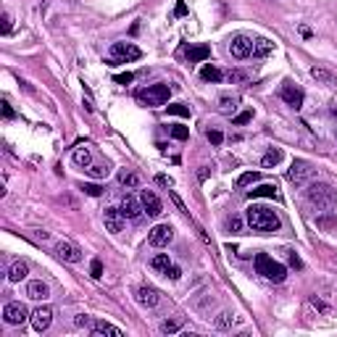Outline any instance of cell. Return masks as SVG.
I'll use <instances>...</instances> for the list:
<instances>
[{
    "mask_svg": "<svg viewBox=\"0 0 337 337\" xmlns=\"http://www.w3.org/2000/svg\"><path fill=\"white\" fill-rule=\"evenodd\" d=\"M245 219H248V224H250L255 232H277V229L282 227L280 216H277L269 206H250L248 214H245Z\"/></svg>",
    "mask_w": 337,
    "mask_h": 337,
    "instance_id": "obj_1",
    "label": "cell"
},
{
    "mask_svg": "<svg viewBox=\"0 0 337 337\" xmlns=\"http://www.w3.org/2000/svg\"><path fill=\"white\" fill-rule=\"evenodd\" d=\"M306 200L311 206H316L321 208V211H332V208H337V192L329 187V184H308V190H306Z\"/></svg>",
    "mask_w": 337,
    "mask_h": 337,
    "instance_id": "obj_2",
    "label": "cell"
},
{
    "mask_svg": "<svg viewBox=\"0 0 337 337\" xmlns=\"http://www.w3.org/2000/svg\"><path fill=\"white\" fill-rule=\"evenodd\" d=\"M255 272H258L261 277H266L269 282H285V277H287V269L280 263V261H274L269 253H255Z\"/></svg>",
    "mask_w": 337,
    "mask_h": 337,
    "instance_id": "obj_3",
    "label": "cell"
},
{
    "mask_svg": "<svg viewBox=\"0 0 337 337\" xmlns=\"http://www.w3.org/2000/svg\"><path fill=\"white\" fill-rule=\"evenodd\" d=\"M171 95V87L169 85H148L145 90L137 92V100L148 108H156V106H164Z\"/></svg>",
    "mask_w": 337,
    "mask_h": 337,
    "instance_id": "obj_4",
    "label": "cell"
},
{
    "mask_svg": "<svg viewBox=\"0 0 337 337\" xmlns=\"http://www.w3.org/2000/svg\"><path fill=\"white\" fill-rule=\"evenodd\" d=\"M316 177V169H313V164L311 161H306V158H295L293 161V166H290V171H287V179L293 182V184H306L308 179H313Z\"/></svg>",
    "mask_w": 337,
    "mask_h": 337,
    "instance_id": "obj_5",
    "label": "cell"
},
{
    "mask_svg": "<svg viewBox=\"0 0 337 337\" xmlns=\"http://www.w3.org/2000/svg\"><path fill=\"white\" fill-rule=\"evenodd\" d=\"M143 53H140V48H134L132 42H113L111 45V66H116V63H129V61H137Z\"/></svg>",
    "mask_w": 337,
    "mask_h": 337,
    "instance_id": "obj_6",
    "label": "cell"
},
{
    "mask_svg": "<svg viewBox=\"0 0 337 337\" xmlns=\"http://www.w3.org/2000/svg\"><path fill=\"white\" fill-rule=\"evenodd\" d=\"M171 240H174V227L171 224H156L148 232V242L153 248H166Z\"/></svg>",
    "mask_w": 337,
    "mask_h": 337,
    "instance_id": "obj_7",
    "label": "cell"
},
{
    "mask_svg": "<svg viewBox=\"0 0 337 337\" xmlns=\"http://www.w3.org/2000/svg\"><path fill=\"white\" fill-rule=\"evenodd\" d=\"M3 319H6V324H24L27 319H29V313H27V306L24 303H16V300H11V303H6L3 306Z\"/></svg>",
    "mask_w": 337,
    "mask_h": 337,
    "instance_id": "obj_8",
    "label": "cell"
},
{
    "mask_svg": "<svg viewBox=\"0 0 337 337\" xmlns=\"http://www.w3.org/2000/svg\"><path fill=\"white\" fill-rule=\"evenodd\" d=\"M229 53H232V58H237V61L248 58L253 53V40L245 37V34H235V37L229 40Z\"/></svg>",
    "mask_w": 337,
    "mask_h": 337,
    "instance_id": "obj_9",
    "label": "cell"
},
{
    "mask_svg": "<svg viewBox=\"0 0 337 337\" xmlns=\"http://www.w3.org/2000/svg\"><path fill=\"white\" fill-rule=\"evenodd\" d=\"M140 203H143L145 214H148L150 219H158L161 214H164V203H161V197H158L153 190H143V192H140Z\"/></svg>",
    "mask_w": 337,
    "mask_h": 337,
    "instance_id": "obj_10",
    "label": "cell"
},
{
    "mask_svg": "<svg viewBox=\"0 0 337 337\" xmlns=\"http://www.w3.org/2000/svg\"><path fill=\"white\" fill-rule=\"evenodd\" d=\"M280 98L287 103L290 108H295V111H298L300 106H303V98H306V95H303V90H300L298 85L285 82V85H282V90H280Z\"/></svg>",
    "mask_w": 337,
    "mask_h": 337,
    "instance_id": "obj_11",
    "label": "cell"
},
{
    "mask_svg": "<svg viewBox=\"0 0 337 337\" xmlns=\"http://www.w3.org/2000/svg\"><path fill=\"white\" fill-rule=\"evenodd\" d=\"M53 324V308L50 306H40L32 311V327L37 332H48Z\"/></svg>",
    "mask_w": 337,
    "mask_h": 337,
    "instance_id": "obj_12",
    "label": "cell"
},
{
    "mask_svg": "<svg viewBox=\"0 0 337 337\" xmlns=\"http://www.w3.org/2000/svg\"><path fill=\"white\" fill-rule=\"evenodd\" d=\"M55 255L61 261H66V263H79V261H82V250H79L74 242H66V240H61L55 245Z\"/></svg>",
    "mask_w": 337,
    "mask_h": 337,
    "instance_id": "obj_13",
    "label": "cell"
},
{
    "mask_svg": "<svg viewBox=\"0 0 337 337\" xmlns=\"http://www.w3.org/2000/svg\"><path fill=\"white\" fill-rule=\"evenodd\" d=\"M103 222H106V229L111 232V235H119V232L124 229V214H121V208H106Z\"/></svg>",
    "mask_w": 337,
    "mask_h": 337,
    "instance_id": "obj_14",
    "label": "cell"
},
{
    "mask_svg": "<svg viewBox=\"0 0 337 337\" xmlns=\"http://www.w3.org/2000/svg\"><path fill=\"white\" fill-rule=\"evenodd\" d=\"M158 300H161V295H158L156 287H150V285L137 287V303H140L143 308H156Z\"/></svg>",
    "mask_w": 337,
    "mask_h": 337,
    "instance_id": "obj_15",
    "label": "cell"
},
{
    "mask_svg": "<svg viewBox=\"0 0 337 337\" xmlns=\"http://www.w3.org/2000/svg\"><path fill=\"white\" fill-rule=\"evenodd\" d=\"M121 214H124V219H140V216L145 214V208H143V203L137 200L134 195H124V200H121Z\"/></svg>",
    "mask_w": 337,
    "mask_h": 337,
    "instance_id": "obj_16",
    "label": "cell"
},
{
    "mask_svg": "<svg viewBox=\"0 0 337 337\" xmlns=\"http://www.w3.org/2000/svg\"><path fill=\"white\" fill-rule=\"evenodd\" d=\"M27 298H32V300H48L50 298V287L45 285L42 280H32L27 285Z\"/></svg>",
    "mask_w": 337,
    "mask_h": 337,
    "instance_id": "obj_17",
    "label": "cell"
},
{
    "mask_svg": "<svg viewBox=\"0 0 337 337\" xmlns=\"http://www.w3.org/2000/svg\"><path fill=\"white\" fill-rule=\"evenodd\" d=\"M248 197H250V200H255V197H272V200H282V192H280L277 184H258L255 190L248 192Z\"/></svg>",
    "mask_w": 337,
    "mask_h": 337,
    "instance_id": "obj_18",
    "label": "cell"
},
{
    "mask_svg": "<svg viewBox=\"0 0 337 337\" xmlns=\"http://www.w3.org/2000/svg\"><path fill=\"white\" fill-rule=\"evenodd\" d=\"M90 332H92V337H103V334H108V337H124V332L119 327H113V324H108V321H95Z\"/></svg>",
    "mask_w": 337,
    "mask_h": 337,
    "instance_id": "obj_19",
    "label": "cell"
},
{
    "mask_svg": "<svg viewBox=\"0 0 337 337\" xmlns=\"http://www.w3.org/2000/svg\"><path fill=\"white\" fill-rule=\"evenodd\" d=\"M211 58V48L208 45H192V48H187V61L190 63H203Z\"/></svg>",
    "mask_w": 337,
    "mask_h": 337,
    "instance_id": "obj_20",
    "label": "cell"
},
{
    "mask_svg": "<svg viewBox=\"0 0 337 337\" xmlns=\"http://www.w3.org/2000/svg\"><path fill=\"white\" fill-rule=\"evenodd\" d=\"M272 50H274V42H272V40H266V37L253 40V55H255V58H266Z\"/></svg>",
    "mask_w": 337,
    "mask_h": 337,
    "instance_id": "obj_21",
    "label": "cell"
},
{
    "mask_svg": "<svg viewBox=\"0 0 337 337\" xmlns=\"http://www.w3.org/2000/svg\"><path fill=\"white\" fill-rule=\"evenodd\" d=\"M311 77L316 79L319 85H337V77L332 72H327V69H321V66H313L311 69Z\"/></svg>",
    "mask_w": 337,
    "mask_h": 337,
    "instance_id": "obj_22",
    "label": "cell"
},
{
    "mask_svg": "<svg viewBox=\"0 0 337 337\" xmlns=\"http://www.w3.org/2000/svg\"><path fill=\"white\" fill-rule=\"evenodd\" d=\"M27 274H29V266L24 261H16V263H11V269H8V280L11 282H21Z\"/></svg>",
    "mask_w": 337,
    "mask_h": 337,
    "instance_id": "obj_23",
    "label": "cell"
},
{
    "mask_svg": "<svg viewBox=\"0 0 337 337\" xmlns=\"http://www.w3.org/2000/svg\"><path fill=\"white\" fill-rule=\"evenodd\" d=\"M140 174L137 171H132V169H124V171H119V184H124V187H140Z\"/></svg>",
    "mask_w": 337,
    "mask_h": 337,
    "instance_id": "obj_24",
    "label": "cell"
},
{
    "mask_svg": "<svg viewBox=\"0 0 337 337\" xmlns=\"http://www.w3.org/2000/svg\"><path fill=\"white\" fill-rule=\"evenodd\" d=\"M316 227H321V229H337V214L334 211H321L319 216H316Z\"/></svg>",
    "mask_w": 337,
    "mask_h": 337,
    "instance_id": "obj_25",
    "label": "cell"
},
{
    "mask_svg": "<svg viewBox=\"0 0 337 337\" xmlns=\"http://www.w3.org/2000/svg\"><path fill=\"white\" fill-rule=\"evenodd\" d=\"M72 158H74V164H77L79 169H87V166H92V153H90L87 148H77Z\"/></svg>",
    "mask_w": 337,
    "mask_h": 337,
    "instance_id": "obj_26",
    "label": "cell"
},
{
    "mask_svg": "<svg viewBox=\"0 0 337 337\" xmlns=\"http://www.w3.org/2000/svg\"><path fill=\"white\" fill-rule=\"evenodd\" d=\"M200 77L206 79V82H219V79H224V74L219 72L214 63H206V66L200 69Z\"/></svg>",
    "mask_w": 337,
    "mask_h": 337,
    "instance_id": "obj_27",
    "label": "cell"
},
{
    "mask_svg": "<svg viewBox=\"0 0 337 337\" xmlns=\"http://www.w3.org/2000/svg\"><path fill=\"white\" fill-rule=\"evenodd\" d=\"M282 161V150H277V148H272L269 153H266L263 158H261V166L263 169H272V166H277Z\"/></svg>",
    "mask_w": 337,
    "mask_h": 337,
    "instance_id": "obj_28",
    "label": "cell"
},
{
    "mask_svg": "<svg viewBox=\"0 0 337 337\" xmlns=\"http://www.w3.org/2000/svg\"><path fill=\"white\" fill-rule=\"evenodd\" d=\"M169 266H171V261H169L166 253H158V255H153V258H150V269H156V272H166Z\"/></svg>",
    "mask_w": 337,
    "mask_h": 337,
    "instance_id": "obj_29",
    "label": "cell"
},
{
    "mask_svg": "<svg viewBox=\"0 0 337 337\" xmlns=\"http://www.w3.org/2000/svg\"><path fill=\"white\" fill-rule=\"evenodd\" d=\"M232 321H235V319H232V313H229V311H222V313L214 319V327L222 329V332H227V329H232Z\"/></svg>",
    "mask_w": 337,
    "mask_h": 337,
    "instance_id": "obj_30",
    "label": "cell"
},
{
    "mask_svg": "<svg viewBox=\"0 0 337 337\" xmlns=\"http://www.w3.org/2000/svg\"><path fill=\"white\" fill-rule=\"evenodd\" d=\"M237 98L235 95H222L219 98V108H222V113H235V108H237Z\"/></svg>",
    "mask_w": 337,
    "mask_h": 337,
    "instance_id": "obj_31",
    "label": "cell"
},
{
    "mask_svg": "<svg viewBox=\"0 0 337 337\" xmlns=\"http://www.w3.org/2000/svg\"><path fill=\"white\" fill-rule=\"evenodd\" d=\"M258 179H261V171H245V174H240L237 187H248V184H255Z\"/></svg>",
    "mask_w": 337,
    "mask_h": 337,
    "instance_id": "obj_32",
    "label": "cell"
},
{
    "mask_svg": "<svg viewBox=\"0 0 337 337\" xmlns=\"http://www.w3.org/2000/svg\"><path fill=\"white\" fill-rule=\"evenodd\" d=\"M171 116H182V119H190V106H184V103H171L166 106Z\"/></svg>",
    "mask_w": 337,
    "mask_h": 337,
    "instance_id": "obj_33",
    "label": "cell"
},
{
    "mask_svg": "<svg viewBox=\"0 0 337 337\" xmlns=\"http://www.w3.org/2000/svg\"><path fill=\"white\" fill-rule=\"evenodd\" d=\"M179 329H182V324L177 319H166L164 324H161V332H164V334H177Z\"/></svg>",
    "mask_w": 337,
    "mask_h": 337,
    "instance_id": "obj_34",
    "label": "cell"
},
{
    "mask_svg": "<svg viewBox=\"0 0 337 337\" xmlns=\"http://www.w3.org/2000/svg\"><path fill=\"white\" fill-rule=\"evenodd\" d=\"M85 171L90 174V177H95V179H106V177H108V169H106V166H95V164L87 166Z\"/></svg>",
    "mask_w": 337,
    "mask_h": 337,
    "instance_id": "obj_35",
    "label": "cell"
},
{
    "mask_svg": "<svg viewBox=\"0 0 337 337\" xmlns=\"http://www.w3.org/2000/svg\"><path fill=\"white\" fill-rule=\"evenodd\" d=\"M171 137H174V140H187V137H190V129H187V126H171Z\"/></svg>",
    "mask_w": 337,
    "mask_h": 337,
    "instance_id": "obj_36",
    "label": "cell"
},
{
    "mask_svg": "<svg viewBox=\"0 0 337 337\" xmlns=\"http://www.w3.org/2000/svg\"><path fill=\"white\" fill-rule=\"evenodd\" d=\"M206 137H208V143H211V145H222L224 143V134L219 132V129H208Z\"/></svg>",
    "mask_w": 337,
    "mask_h": 337,
    "instance_id": "obj_37",
    "label": "cell"
},
{
    "mask_svg": "<svg viewBox=\"0 0 337 337\" xmlns=\"http://www.w3.org/2000/svg\"><path fill=\"white\" fill-rule=\"evenodd\" d=\"M311 306H313V308H316V311H321V313H324V316H329V313H332V308H329L327 303H321V300H319L316 295H311Z\"/></svg>",
    "mask_w": 337,
    "mask_h": 337,
    "instance_id": "obj_38",
    "label": "cell"
},
{
    "mask_svg": "<svg viewBox=\"0 0 337 337\" xmlns=\"http://www.w3.org/2000/svg\"><path fill=\"white\" fill-rule=\"evenodd\" d=\"M227 229H229V232H240V229H242V219H240V216H229V219H227Z\"/></svg>",
    "mask_w": 337,
    "mask_h": 337,
    "instance_id": "obj_39",
    "label": "cell"
},
{
    "mask_svg": "<svg viewBox=\"0 0 337 337\" xmlns=\"http://www.w3.org/2000/svg\"><path fill=\"white\" fill-rule=\"evenodd\" d=\"M79 190H85L90 197H98V195L103 192V187H100V184H82V187H79Z\"/></svg>",
    "mask_w": 337,
    "mask_h": 337,
    "instance_id": "obj_40",
    "label": "cell"
},
{
    "mask_svg": "<svg viewBox=\"0 0 337 337\" xmlns=\"http://www.w3.org/2000/svg\"><path fill=\"white\" fill-rule=\"evenodd\" d=\"M169 197H171V200H174V206H177V208H179V211H182V214H190V211H187V206H184V203H182V197H179L177 192H174V190H169Z\"/></svg>",
    "mask_w": 337,
    "mask_h": 337,
    "instance_id": "obj_41",
    "label": "cell"
},
{
    "mask_svg": "<svg viewBox=\"0 0 337 337\" xmlns=\"http://www.w3.org/2000/svg\"><path fill=\"white\" fill-rule=\"evenodd\" d=\"M132 79H134V74H132V72H126V74H116V77H113V82H119V85H129Z\"/></svg>",
    "mask_w": 337,
    "mask_h": 337,
    "instance_id": "obj_42",
    "label": "cell"
},
{
    "mask_svg": "<svg viewBox=\"0 0 337 337\" xmlns=\"http://www.w3.org/2000/svg\"><path fill=\"white\" fill-rule=\"evenodd\" d=\"M90 274H92V277H103V263H100L98 258L90 263Z\"/></svg>",
    "mask_w": 337,
    "mask_h": 337,
    "instance_id": "obj_43",
    "label": "cell"
},
{
    "mask_svg": "<svg viewBox=\"0 0 337 337\" xmlns=\"http://www.w3.org/2000/svg\"><path fill=\"white\" fill-rule=\"evenodd\" d=\"M164 274L169 277V280H179V277H182V269H179V266H169Z\"/></svg>",
    "mask_w": 337,
    "mask_h": 337,
    "instance_id": "obj_44",
    "label": "cell"
},
{
    "mask_svg": "<svg viewBox=\"0 0 337 337\" xmlns=\"http://www.w3.org/2000/svg\"><path fill=\"white\" fill-rule=\"evenodd\" d=\"M11 29H14V19L11 14H3V34H11Z\"/></svg>",
    "mask_w": 337,
    "mask_h": 337,
    "instance_id": "obj_45",
    "label": "cell"
},
{
    "mask_svg": "<svg viewBox=\"0 0 337 337\" xmlns=\"http://www.w3.org/2000/svg\"><path fill=\"white\" fill-rule=\"evenodd\" d=\"M287 261H290V266H293V269H303V261H300L295 253H287Z\"/></svg>",
    "mask_w": 337,
    "mask_h": 337,
    "instance_id": "obj_46",
    "label": "cell"
},
{
    "mask_svg": "<svg viewBox=\"0 0 337 337\" xmlns=\"http://www.w3.org/2000/svg\"><path fill=\"white\" fill-rule=\"evenodd\" d=\"M253 119V111H245V113H240V116H235V124L240 126V124H248Z\"/></svg>",
    "mask_w": 337,
    "mask_h": 337,
    "instance_id": "obj_47",
    "label": "cell"
},
{
    "mask_svg": "<svg viewBox=\"0 0 337 337\" xmlns=\"http://www.w3.org/2000/svg\"><path fill=\"white\" fill-rule=\"evenodd\" d=\"M156 184H158V187L171 190V179H169V177H164V174H158V177H156Z\"/></svg>",
    "mask_w": 337,
    "mask_h": 337,
    "instance_id": "obj_48",
    "label": "cell"
},
{
    "mask_svg": "<svg viewBox=\"0 0 337 337\" xmlns=\"http://www.w3.org/2000/svg\"><path fill=\"white\" fill-rule=\"evenodd\" d=\"M174 16H187V6H184V0H179L177 8H174Z\"/></svg>",
    "mask_w": 337,
    "mask_h": 337,
    "instance_id": "obj_49",
    "label": "cell"
},
{
    "mask_svg": "<svg viewBox=\"0 0 337 337\" xmlns=\"http://www.w3.org/2000/svg\"><path fill=\"white\" fill-rule=\"evenodd\" d=\"M3 116H6V119H14V108H11L8 103H3Z\"/></svg>",
    "mask_w": 337,
    "mask_h": 337,
    "instance_id": "obj_50",
    "label": "cell"
},
{
    "mask_svg": "<svg viewBox=\"0 0 337 337\" xmlns=\"http://www.w3.org/2000/svg\"><path fill=\"white\" fill-rule=\"evenodd\" d=\"M227 79H229V82H240L242 74H240V72H229V74H227Z\"/></svg>",
    "mask_w": 337,
    "mask_h": 337,
    "instance_id": "obj_51",
    "label": "cell"
},
{
    "mask_svg": "<svg viewBox=\"0 0 337 337\" xmlns=\"http://www.w3.org/2000/svg\"><path fill=\"white\" fill-rule=\"evenodd\" d=\"M74 324H77V327H87L90 319H87V316H77V319H74Z\"/></svg>",
    "mask_w": 337,
    "mask_h": 337,
    "instance_id": "obj_52",
    "label": "cell"
},
{
    "mask_svg": "<svg viewBox=\"0 0 337 337\" xmlns=\"http://www.w3.org/2000/svg\"><path fill=\"white\" fill-rule=\"evenodd\" d=\"M197 177H200V182H206V179H208V166H203V169H200V174H197Z\"/></svg>",
    "mask_w": 337,
    "mask_h": 337,
    "instance_id": "obj_53",
    "label": "cell"
}]
</instances>
